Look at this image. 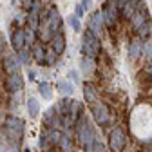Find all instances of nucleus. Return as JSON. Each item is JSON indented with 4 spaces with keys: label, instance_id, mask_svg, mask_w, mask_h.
Returning a JSON list of instances; mask_svg holds the SVG:
<instances>
[{
    "label": "nucleus",
    "instance_id": "nucleus-1",
    "mask_svg": "<svg viewBox=\"0 0 152 152\" xmlns=\"http://www.w3.org/2000/svg\"><path fill=\"white\" fill-rule=\"evenodd\" d=\"M76 132H78V143L82 145V148L91 152L94 141H96V136H94V130L91 129V125L87 123L85 118L78 120V123H76Z\"/></svg>",
    "mask_w": 152,
    "mask_h": 152
},
{
    "label": "nucleus",
    "instance_id": "nucleus-2",
    "mask_svg": "<svg viewBox=\"0 0 152 152\" xmlns=\"http://www.w3.org/2000/svg\"><path fill=\"white\" fill-rule=\"evenodd\" d=\"M82 51H83V56H89V58H96L102 51V44H100V38L96 34H92L89 29L83 33V38H82Z\"/></svg>",
    "mask_w": 152,
    "mask_h": 152
},
{
    "label": "nucleus",
    "instance_id": "nucleus-3",
    "mask_svg": "<svg viewBox=\"0 0 152 152\" xmlns=\"http://www.w3.org/2000/svg\"><path fill=\"white\" fill-rule=\"evenodd\" d=\"M127 145V136L121 127H112L109 132V147L112 152H121Z\"/></svg>",
    "mask_w": 152,
    "mask_h": 152
},
{
    "label": "nucleus",
    "instance_id": "nucleus-4",
    "mask_svg": "<svg viewBox=\"0 0 152 152\" xmlns=\"http://www.w3.org/2000/svg\"><path fill=\"white\" fill-rule=\"evenodd\" d=\"M91 110H92V116H94V120H96V123L100 127L109 125V121H110V109L107 107V103L98 102V103L91 105Z\"/></svg>",
    "mask_w": 152,
    "mask_h": 152
},
{
    "label": "nucleus",
    "instance_id": "nucleus-5",
    "mask_svg": "<svg viewBox=\"0 0 152 152\" xmlns=\"http://www.w3.org/2000/svg\"><path fill=\"white\" fill-rule=\"evenodd\" d=\"M4 129H6V132H7L13 140H16V138H20L24 134V121L20 118H16V116H9L6 120Z\"/></svg>",
    "mask_w": 152,
    "mask_h": 152
},
{
    "label": "nucleus",
    "instance_id": "nucleus-6",
    "mask_svg": "<svg viewBox=\"0 0 152 152\" xmlns=\"http://www.w3.org/2000/svg\"><path fill=\"white\" fill-rule=\"evenodd\" d=\"M103 22H105V18H103V13H102V9H100V11L92 13V15L89 16V24H87V27H89V31H91L92 34H96V36L100 38L102 29H103Z\"/></svg>",
    "mask_w": 152,
    "mask_h": 152
},
{
    "label": "nucleus",
    "instance_id": "nucleus-7",
    "mask_svg": "<svg viewBox=\"0 0 152 152\" xmlns=\"http://www.w3.org/2000/svg\"><path fill=\"white\" fill-rule=\"evenodd\" d=\"M102 13H103V18H105V24L107 26H114L118 20V9L114 6V2H105L103 7H102Z\"/></svg>",
    "mask_w": 152,
    "mask_h": 152
},
{
    "label": "nucleus",
    "instance_id": "nucleus-8",
    "mask_svg": "<svg viewBox=\"0 0 152 152\" xmlns=\"http://www.w3.org/2000/svg\"><path fill=\"white\" fill-rule=\"evenodd\" d=\"M22 87H24V78H22L18 72L7 76V80H6V89H7L9 92L16 94L18 91H22Z\"/></svg>",
    "mask_w": 152,
    "mask_h": 152
},
{
    "label": "nucleus",
    "instance_id": "nucleus-9",
    "mask_svg": "<svg viewBox=\"0 0 152 152\" xmlns=\"http://www.w3.org/2000/svg\"><path fill=\"white\" fill-rule=\"evenodd\" d=\"M26 40H27V34H26L24 29H15V31H11V45H13L15 51H22Z\"/></svg>",
    "mask_w": 152,
    "mask_h": 152
},
{
    "label": "nucleus",
    "instance_id": "nucleus-10",
    "mask_svg": "<svg viewBox=\"0 0 152 152\" xmlns=\"http://www.w3.org/2000/svg\"><path fill=\"white\" fill-rule=\"evenodd\" d=\"M2 67L7 74H15L18 72V67H20V60H18V56L15 54H7L4 56V60H2Z\"/></svg>",
    "mask_w": 152,
    "mask_h": 152
},
{
    "label": "nucleus",
    "instance_id": "nucleus-11",
    "mask_svg": "<svg viewBox=\"0 0 152 152\" xmlns=\"http://www.w3.org/2000/svg\"><path fill=\"white\" fill-rule=\"evenodd\" d=\"M83 96H85V102L94 105V103H98L100 100V92L96 91V87H94L92 83H85L83 85Z\"/></svg>",
    "mask_w": 152,
    "mask_h": 152
},
{
    "label": "nucleus",
    "instance_id": "nucleus-12",
    "mask_svg": "<svg viewBox=\"0 0 152 152\" xmlns=\"http://www.w3.org/2000/svg\"><path fill=\"white\" fill-rule=\"evenodd\" d=\"M130 22H132V27H134L136 31H138L145 22H148V20H147V9H145V6H140V7H138V11L134 13V16L130 18Z\"/></svg>",
    "mask_w": 152,
    "mask_h": 152
},
{
    "label": "nucleus",
    "instance_id": "nucleus-13",
    "mask_svg": "<svg viewBox=\"0 0 152 152\" xmlns=\"http://www.w3.org/2000/svg\"><path fill=\"white\" fill-rule=\"evenodd\" d=\"M51 49L56 53V54H62L65 51V40H64V34L58 33V34H54L51 38Z\"/></svg>",
    "mask_w": 152,
    "mask_h": 152
},
{
    "label": "nucleus",
    "instance_id": "nucleus-14",
    "mask_svg": "<svg viewBox=\"0 0 152 152\" xmlns=\"http://www.w3.org/2000/svg\"><path fill=\"white\" fill-rule=\"evenodd\" d=\"M31 54H33V58H34L38 64H44V62H45V54H47V53H45V49H44L40 44H34V45H33V49H31Z\"/></svg>",
    "mask_w": 152,
    "mask_h": 152
},
{
    "label": "nucleus",
    "instance_id": "nucleus-15",
    "mask_svg": "<svg viewBox=\"0 0 152 152\" xmlns=\"http://www.w3.org/2000/svg\"><path fill=\"white\" fill-rule=\"evenodd\" d=\"M80 69H82V72H85V74H92L94 72V60L92 58H89V56H82V60H80Z\"/></svg>",
    "mask_w": 152,
    "mask_h": 152
},
{
    "label": "nucleus",
    "instance_id": "nucleus-16",
    "mask_svg": "<svg viewBox=\"0 0 152 152\" xmlns=\"http://www.w3.org/2000/svg\"><path fill=\"white\" fill-rule=\"evenodd\" d=\"M45 134H47V138H49V143H51V145H60L64 132H60L58 129H47V130H45Z\"/></svg>",
    "mask_w": 152,
    "mask_h": 152
},
{
    "label": "nucleus",
    "instance_id": "nucleus-17",
    "mask_svg": "<svg viewBox=\"0 0 152 152\" xmlns=\"http://www.w3.org/2000/svg\"><path fill=\"white\" fill-rule=\"evenodd\" d=\"M143 53V44L140 40H134V42H130V47H129V56L132 60H136L138 56Z\"/></svg>",
    "mask_w": 152,
    "mask_h": 152
},
{
    "label": "nucleus",
    "instance_id": "nucleus-18",
    "mask_svg": "<svg viewBox=\"0 0 152 152\" xmlns=\"http://www.w3.org/2000/svg\"><path fill=\"white\" fill-rule=\"evenodd\" d=\"M27 114L31 118H36L38 116V112H40V103H38V100L34 98H27Z\"/></svg>",
    "mask_w": 152,
    "mask_h": 152
},
{
    "label": "nucleus",
    "instance_id": "nucleus-19",
    "mask_svg": "<svg viewBox=\"0 0 152 152\" xmlns=\"http://www.w3.org/2000/svg\"><path fill=\"white\" fill-rule=\"evenodd\" d=\"M56 89H58L62 94H67V96H71V94L74 92L72 83H71V82H67V80H58V82H56Z\"/></svg>",
    "mask_w": 152,
    "mask_h": 152
},
{
    "label": "nucleus",
    "instance_id": "nucleus-20",
    "mask_svg": "<svg viewBox=\"0 0 152 152\" xmlns=\"http://www.w3.org/2000/svg\"><path fill=\"white\" fill-rule=\"evenodd\" d=\"M38 92H40L42 98H45V100L53 98V91H51V85L47 82H40V83H38Z\"/></svg>",
    "mask_w": 152,
    "mask_h": 152
},
{
    "label": "nucleus",
    "instance_id": "nucleus-21",
    "mask_svg": "<svg viewBox=\"0 0 152 152\" xmlns=\"http://www.w3.org/2000/svg\"><path fill=\"white\" fill-rule=\"evenodd\" d=\"M60 148H62L64 152H72V141H71V136H69V132H67V130L64 132V136H62Z\"/></svg>",
    "mask_w": 152,
    "mask_h": 152
},
{
    "label": "nucleus",
    "instance_id": "nucleus-22",
    "mask_svg": "<svg viewBox=\"0 0 152 152\" xmlns=\"http://www.w3.org/2000/svg\"><path fill=\"white\" fill-rule=\"evenodd\" d=\"M31 49H22V51H18V60H20V64H29L31 62Z\"/></svg>",
    "mask_w": 152,
    "mask_h": 152
},
{
    "label": "nucleus",
    "instance_id": "nucleus-23",
    "mask_svg": "<svg viewBox=\"0 0 152 152\" xmlns=\"http://www.w3.org/2000/svg\"><path fill=\"white\" fill-rule=\"evenodd\" d=\"M152 33V24L150 22H145L140 29H138V34L141 36V38H147V40H148V34Z\"/></svg>",
    "mask_w": 152,
    "mask_h": 152
},
{
    "label": "nucleus",
    "instance_id": "nucleus-24",
    "mask_svg": "<svg viewBox=\"0 0 152 152\" xmlns=\"http://www.w3.org/2000/svg\"><path fill=\"white\" fill-rule=\"evenodd\" d=\"M69 26L72 27V31L80 33V29H82V26H80V18L74 16V15H71V16H69Z\"/></svg>",
    "mask_w": 152,
    "mask_h": 152
},
{
    "label": "nucleus",
    "instance_id": "nucleus-25",
    "mask_svg": "<svg viewBox=\"0 0 152 152\" xmlns=\"http://www.w3.org/2000/svg\"><path fill=\"white\" fill-rule=\"evenodd\" d=\"M38 145H40V148H42L44 152H47V147H49L51 143H49V138H47V134H45V132H44V134L40 136V140H38Z\"/></svg>",
    "mask_w": 152,
    "mask_h": 152
},
{
    "label": "nucleus",
    "instance_id": "nucleus-26",
    "mask_svg": "<svg viewBox=\"0 0 152 152\" xmlns=\"http://www.w3.org/2000/svg\"><path fill=\"white\" fill-rule=\"evenodd\" d=\"M143 54H145V56H148V58L152 60V40L143 42Z\"/></svg>",
    "mask_w": 152,
    "mask_h": 152
},
{
    "label": "nucleus",
    "instance_id": "nucleus-27",
    "mask_svg": "<svg viewBox=\"0 0 152 152\" xmlns=\"http://www.w3.org/2000/svg\"><path fill=\"white\" fill-rule=\"evenodd\" d=\"M91 152H107V150H105V145L96 138V141H94V145H92V150H91Z\"/></svg>",
    "mask_w": 152,
    "mask_h": 152
},
{
    "label": "nucleus",
    "instance_id": "nucleus-28",
    "mask_svg": "<svg viewBox=\"0 0 152 152\" xmlns=\"http://www.w3.org/2000/svg\"><path fill=\"white\" fill-rule=\"evenodd\" d=\"M56 56H58V54H56L54 51L47 53V54H45V62H44V64H54V60H56Z\"/></svg>",
    "mask_w": 152,
    "mask_h": 152
},
{
    "label": "nucleus",
    "instance_id": "nucleus-29",
    "mask_svg": "<svg viewBox=\"0 0 152 152\" xmlns=\"http://www.w3.org/2000/svg\"><path fill=\"white\" fill-rule=\"evenodd\" d=\"M83 15H85V9H83V7H82L80 4H78V6L74 7V16H78V18H82Z\"/></svg>",
    "mask_w": 152,
    "mask_h": 152
},
{
    "label": "nucleus",
    "instance_id": "nucleus-30",
    "mask_svg": "<svg viewBox=\"0 0 152 152\" xmlns=\"http://www.w3.org/2000/svg\"><path fill=\"white\" fill-rule=\"evenodd\" d=\"M91 4H92V0H82V2H80V6H82V7H83L85 11H87V9L91 7Z\"/></svg>",
    "mask_w": 152,
    "mask_h": 152
},
{
    "label": "nucleus",
    "instance_id": "nucleus-31",
    "mask_svg": "<svg viewBox=\"0 0 152 152\" xmlns=\"http://www.w3.org/2000/svg\"><path fill=\"white\" fill-rule=\"evenodd\" d=\"M4 49H6V38H4L2 34H0V54L4 53Z\"/></svg>",
    "mask_w": 152,
    "mask_h": 152
},
{
    "label": "nucleus",
    "instance_id": "nucleus-32",
    "mask_svg": "<svg viewBox=\"0 0 152 152\" xmlns=\"http://www.w3.org/2000/svg\"><path fill=\"white\" fill-rule=\"evenodd\" d=\"M147 72H148L150 80H152V60H148V64H147Z\"/></svg>",
    "mask_w": 152,
    "mask_h": 152
},
{
    "label": "nucleus",
    "instance_id": "nucleus-33",
    "mask_svg": "<svg viewBox=\"0 0 152 152\" xmlns=\"http://www.w3.org/2000/svg\"><path fill=\"white\" fill-rule=\"evenodd\" d=\"M69 78H72V80H74V82H76V80H78V76H76V74H74V72H69Z\"/></svg>",
    "mask_w": 152,
    "mask_h": 152
},
{
    "label": "nucleus",
    "instance_id": "nucleus-34",
    "mask_svg": "<svg viewBox=\"0 0 152 152\" xmlns=\"http://www.w3.org/2000/svg\"><path fill=\"white\" fill-rule=\"evenodd\" d=\"M47 152H53V150H47Z\"/></svg>",
    "mask_w": 152,
    "mask_h": 152
},
{
    "label": "nucleus",
    "instance_id": "nucleus-35",
    "mask_svg": "<svg viewBox=\"0 0 152 152\" xmlns=\"http://www.w3.org/2000/svg\"><path fill=\"white\" fill-rule=\"evenodd\" d=\"M150 152H152V150H150Z\"/></svg>",
    "mask_w": 152,
    "mask_h": 152
}]
</instances>
